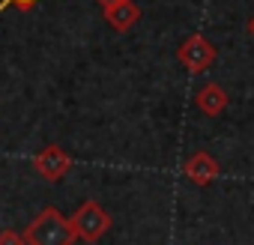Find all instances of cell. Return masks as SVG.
I'll return each mask as SVG.
<instances>
[{"label":"cell","instance_id":"11","mask_svg":"<svg viewBox=\"0 0 254 245\" xmlns=\"http://www.w3.org/2000/svg\"><path fill=\"white\" fill-rule=\"evenodd\" d=\"M248 33H251V39H254V15H251V21H248Z\"/></svg>","mask_w":254,"mask_h":245},{"label":"cell","instance_id":"1","mask_svg":"<svg viewBox=\"0 0 254 245\" xmlns=\"http://www.w3.org/2000/svg\"><path fill=\"white\" fill-rule=\"evenodd\" d=\"M24 239H27V245H72L78 236H75L69 218H63V212L57 206H45L24 227Z\"/></svg>","mask_w":254,"mask_h":245},{"label":"cell","instance_id":"7","mask_svg":"<svg viewBox=\"0 0 254 245\" xmlns=\"http://www.w3.org/2000/svg\"><path fill=\"white\" fill-rule=\"evenodd\" d=\"M102 15H105V21L111 24V30L129 33V30L141 21V6L135 3V0H123L120 6H114V9H108V12H102Z\"/></svg>","mask_w":254,"mask_h":245},{"label":"cell","instance_id":"2","mask_svg":"<svg viewBox=\"0 0 254 245\" xmlns=\"http://www.w3.org/2000/svg\"><path fill=\"white\" fill-rule=\"evenodd\" d=\"M69 224H72V230H75V236L81 239V242H99L108 230H111V215H108V209L102 206V203H96V200H84L75 212H72V218H69Z\"/></svg>","mask_w":254,"mask_h":245},{"label":"cell","instance_id":"6","mask_svg":"<svg viewBox=\"0 0 254 245\" xmlns=\"http://www.w3.org/2000/svg\"><path fill=\"white\" fill-rule=\"evenodd\" d=\"M194 105H197V111L206 114V117H221V114L227 111V105H230V96L224 93L221 84L209 81V84H203V87L194 93Z\"/></svg>","mask_w":254,"mask_h":245},{"label":"cell","instance_id":"3","mask_svg":"<svg viewBox=\"0 0 254 245\" xmlns=\"http://www.w3.org/2000/svg\"><path fill=\"white\" fill-rule=\"evenodd\" d=\"M215 57H218V48H215L203 33L186 36V39L180 42V48H177L180 66H183L186 72H191V75H203V72L215 63Z\"/></svg>","mask_w":254,"mask_h":245},{"label":"cell","instance_id":"8","mask_svg":"<svg viewBox=\"0 0 254 245\" xmlns=\"http://www.w3.org/2000/svg\"><path fill=\"white\" fill-rule=\"evenodd\" d=\"M0 245H27V239H24V233L6 227V230H0Z\"/></svg>","mask_w":254,"mask_h":245},{"label":"cell","instance_id":"9","mask_svg":"<svg viewBox=\"0 0 254 245\" xmlns=\"http://www.w3.org/2000/svg\"><path fill=\"white\" fill-rule=\"evenodd\" d=\"M39 3V0H0V12H3V9H9V6H18V9H33Z\"/></svg>","mask_w":254,"mask_h":245},{"label":"cell","instance_id":"5","mask_svg":"<svg viewBox=\"0 0 254 245\" xmlns=\"http://www.w3.org/2000/svg\"><path fill=\"white\" fill-rule=\"evenodd\" d=\"M183 174H186L194 185H209V183H215V180H218L221 168H218V162H215L206 150H197V153H191V156L186 159Z\"/></svg>","mask_w":254,"mask_h":245},{"label":"cell","instance_id":"10","mask_svg":"<svg viewBox=\"0 0 254 245\" xmlns=\"http://www.w3.org/2000/svg\"><path fill=\"white\" fill-rule=\"evenodd\" d=\"M123 0H96V6L102 9V12H108V9H114V6H120Z\"/></svg>","mask_w":254,"mask_h":245},{"label":"cell","instance_id":"4","mask_svg":"<svg viewBox=\"0 0 254 245\" xmlns=\"http://www.w3.org/2000/svg\"><path fill=\"white\" fill-rule=\"evenodd\" d=\"M30 165H33V171H36L42 180L57 183V180H63V177L72 171V156H69L60 144H48V147H42V150L30 159Z\"/></svg>","mask_w":254,"mask_h":245}]
</instances>
